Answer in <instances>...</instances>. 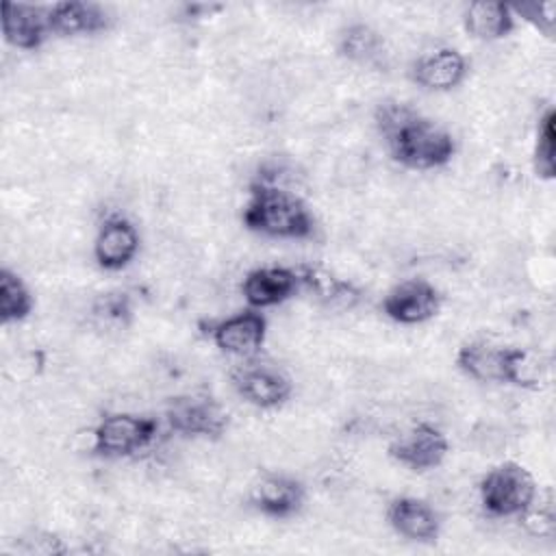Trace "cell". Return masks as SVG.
I'll use <instances>...</instances> for the list:
<instances>
[{
    "instance_id": "cell-1",
    "label": "cell",
    "mask_w": 556,
    "mask_h": 556,
    "mask_svg": "<svg viewBox=\"0 0 556 556\" xmlns=\"http://www.w3.org/2000/svg\"><path fill=\"white\" fill-rule=\"evenodd\" d=\"M376 124L397 163L410 169H437L452 161L454 137L406 104L387 102L376 113Z\"/></svg>"
},
{
    "instance_id": "cell-2",
    "label": "cell",
    "mask_w": 556,
    "mask_h": 556,
    "mask_svg": "<svg viewBox=\"0 0 556 556\" xmlns=\"http://www.w3.org/2000/svg\"><path fill=\"white\" fill-rule=\"evenodd\" d=\"M241 217L248 230L276 239H308L315 230V219L295 191L265 178L250 185Z\"/></svg>"
},
{
    "instance_id": "cell-3",
    "label": "cell",
    "mask_w": 556,
    "mask_h": 556,
    "mask_svg": "<svg viewBox=\"0 0 556 556\" xmlns=\"http://www.w3.org/2000/svg\"><path fill=\"white\" fill-rule=\"evenodd\" d=\"M534 500L536 482L532 473L515 460L495 465L480 480V504L491 517H519Z\"/></svg>"
},
{
    "instance_id": "cell-4",
    "label": "cell",
    "mask_w": 556,
    "mask_h": 556,
    "mask_svg": "<svg viewBox=\"0 0 556 556\" xmlns=\"http://www.w3.org/2000/svg\"><path fill=\"white\" fill-rule=\"evenodd\" d=\"M159 432L152 417L132 413H111L93 430V452L106 458H126L146 450Z\"/></svg>"
},
{
    "instance_id": "cell-5",
    "label": "cell",
    "mask_w": 556,
    "mask_h": 556,
    "mask_svg": "<svg viewBox=\"0 0 556 556\" xmlns=\"http://www.w3.org/2000/svg\"><path fill=\"white\" fill-rule=\"evenodd\" d=\"M169 428L182 437L219 439L228 428V413L206 393H187L169 402L165 410Z\"/></svg>"
},
{
    "instance_id": "cell-6",
    "label": "cell",
    "mask_w": 556,
    "mask_h": 556,
    "mask_svg": "<svg viewBox=\"0 0 556 556\" xmlns=\"http://www.w3.org/2000/svg\"><path fill=\"white\" fill-rule=\"evenodd\" d=\"M235 391L250 404L258 408H276L282 406L293 391L291 380L278 369L267 363L245 358L232 374H230Z\"/></svg>"
},
{
    "instance_id": "cell-7",
    "label": "cell",
    "mask_w": 556,
    "mask_h": 556,
    "mask_svg": "<svg viewBox=\"0 0 556 556\" xmlns=\"http://www.w3.org/2000/svg\"><path fill=\"white\" fill-rule=\"evenodd\" d=\"M441 308L439 289L424 280L410 278L395 285L382 300V313L395 324L415 326L432 319Z\"/></svg>"
},
{
    "instance_id": "cell-8",
    "label": "cell",
    "mask_w": 556,
    "mask_h": 556,
    "mask_svg": "<svg viewBox=\"0 0 556 556\" xmlns=\"http://www.w3.org/2000/svg\"><path fill=\"white\" fill-rule=\"evenodd\" d=\"M445 434L432 424H415L389 445V456L413 471H428L443 463L447 454Z\"/></svg>"
},
{
    "instance_id": "cell-9",
    "label": "cell",
    "mask_w": 556,
    "mask_h": 556,
    "mask_svg": "<svg viewBox=\"0 0 556 556\" xmlns=\"http://www.w3.org/2000/svg\"><path fill=\"white\" fill-rule=\"evenodd\" d=\"M213 343L232 356L252 358L265 343L267 319L256 308H245L208 328Z\"/></svg>"
},
{
    "instance_id": "cell-10",
    "label": "cell",
    "mask_w": 556,
    "mask_h": 556,
    "mask_svg": "<svg viewBox=\"0 0 556 556\" xmlns=\"http://www.w3.org/2000/svg\"><path fill=\"white\" fill-rule=\"evenodd\" d=\"M302 287L300 271L282 265L256 267L245 274L241 293L250 308H269L287 302Z\"/></svg>"
},
{
    "instance_id": "cell-11",
    "label": "cell",
    "mask_w": 556,
    "mask_h": 556,
    "mask_svg": "<svg viewBox=\"0 0 556 556\" xmlns=\"http://www.w3.org/2000/svg\"><path fill=\"white\" fill-rule=\"evenodd\" d=\"M0 26L4 41L15 50H37L52 35L48 9L26 2H4Z\"/></svg>"
},
{
    "instance_id": "cell-12",
    "label": "cell",
    "mask_w": 556,
    "mask_h": 556,
    "mask_svg": "<svg viewBox=\"0 0 556 556\" xmlns=\"http://www.w3.org/2000/svg\"><path fill=\"white\" fill-rule=\"evenodd\" d=\"M139 252V232L122 215L106 217L93 239V258L102 269H124Z\"/></svg>"
},
{
    "instance_id": "cell-13",
    "label": "cell",
    "mask_w": 556,
    "mask_h": 556,
    "mask_svg": "<svg viewBox=\"0 0 556 556\" xmlns=\"http://www.w3.org/2000/svg\"><path fill=\"white\" fill-rule=\"evenodd\" d=\"M389 526L404 539L417 543H432L441 532L439 513L419 497H397L387 510Z\"/></svg>"
},
{
    "instance_id": "cell-14",
    "label": "cell",
    "mask_w": 556,
    "mask_h": 556,
    "mask_svg": "<svg viewBox=\"0 0 556 556\" xmlns=\"http://www.w3.org/2000/svg\"><path fill=\"white\" fill-rule=\"evenodd\" d=\"M467 76V61L454 48H437L419 56L410 70V78L428 91H452Z\"/></svg>"
},
{
    "instance_id": "cell-15",
    "label": "cell",
    "mask_w": 556,
    "mask_h": 556,
    "mask_svg": "<svg viewBox=\"0 0 556 556\" xmlns=\"http://www.w3.org/2000/svg\"><path fill=\"white\" fill-rule=\"evenodd\" d=\"M48 20H50V30L65 37L93 35L111 26V15L102 4L83 2V0H65V2L52 4L48 9Z\"/></svg>"
},
{
    "instance_id": "cell-16",
    "label": "cell",
    "mask_w": 556,
    "mask_h": 556,
    "mask_svg": "<svg viewBox=\"0 0 556 556\" xmlns=\"http://www.w3.org/2000/svg\"><path fill=\"white\" fill-rule=\"evenodd\" d=\"M252 504L256 510H261L267 517L287 519L302 508L304 486L300 480H295L291 476L271 473V476H265L256 484Z\"/></svg>"
},
{
    "instance_id": "cell-17",
    "label": "cell",
    "mask_w": 556,
    "mask_h": 556,
    "mask_svg": "<svg viewBox=\"0 0 556 556\" xmlns=\"http://www.w3.org/2000/svg\"><path fill=\"white\" fill-rule=\"evenodd\" d=\"M506 348L489 341H469L456 354L458 369L480 382H504L506 374Z\"/></svg>"
},
{
    "instance_id": "cell-18",
    "label": "cell",
    "mask_w": 556,
    "mask_h": 556,
    "mask_svg": "<svg viewBox=\"0 0 556 556\" xmlns=\"http://www.w3.org/2000/svg\"><path fill=\"white\" fill-rule=\"evenodd\" d=\"M465 28L471 37L482 41L504 39L515 28V13L513 7L504 2L478 0L465 9Z\"/></svg>"
},
{
    "instance_id": "cell-19",
    "label": "cell",
    "mask_w": 556,
    "mask_h": 556,
    "mask_svg": "<svg viewBox=\"0 0 556 556\" xmlns=\"http://www.w3.org/2000/svg\"><path fill=\"white\" fill-rule=\"evenodd\" d=\"M339 54L356 65L365 67H380L387 59V48L382 35L363 22H354L345 26L337 41Z\"/></svg>"
},
{
    "instance_id": "cell-20",
    "label": "cell",
    "mask_w": 556,
    "mask_h": 556,
    "mask_svg": "<svg viewBox=\"0 0 556 556\" xmlns=\"http://www.w3.org/2000/svg\"><path fill=\"white\" fill-rule=\"evenodd\" d=\"M300 280L304 287L313 289L317 293V298L328 306L352 308L361 298V291L350 280H339L317 267H302Z\"/></svg>"
},
{
    "instance_id": "cell-21",
    "label": "cell",
    "mask_w": 556,
    "mask_h": 556,
    "mask_svg": "<svg viewBox=\"0 0 556 556\" xmlns=\"http://www.w3.org/2000/svg\"><path fill=\"white\" fill-rule=\"evenodd\" d=\"M35 300L26 282L9 267L0 269V321L17 324L33 313Z\"/></svg>"
},
{
    "instance_id": "cell-22",
    "label": "cell",
    "mask_w": 556,
    "mask_h": 556,
    "mask_svg": "<svg viewBox=\"0 0 556 556\" xmlns=\"http://www.w3.org/2000/svg\"><path fill=\"white\" fill-rule=\"evenodd\" d=\"M545 361L539 352L526 348H506V374L504 382H510L521 389H539L545 376Z\"/></svg>"
},
{
    "instance_id": "cell-23",
    "label": "cell",
    "mask_w": 556,
    "mask_h": 556,
    "mask_svg": "<svg viewBox=\"0 0 556 556\" xmlns=\"http://www.w3.org/2000/svg\"><path fill=\"white\" fill-rule=\"evenodd\" d=\"M554 111L549 109L541 122H539V128H536V141H534V154H532V161H534V172L539 178L543 180H552L554 174H556V132H554Z\"/></svg>"
},
{
    "instance_id": "cell-24",
    "label": "cell",
    "mask_w": 556,
    "mask_h": 556,
    "mask_svg": "<svg viewBox=\"0 0 556 556\" xmlns=\"http://www.w3.org/2000/svg\"><path fill=\"white\" fill-rule=\"evenodd\" d=\"M554 510L549 504L545 506H539L534 508V504L523 510L519 515V521L523 523V528L532 534V536H552L554 534V528H556V521H554Z\"/></svg>"
},
{
    "instance_id": "cell-25",
    "label": "cell",
    "mask_w": 556,
    "mask_h": 556,
    "mask_svg": "<svg viewBox=\"0 0 556 556\" xmlns=\"http://www.w3.org/2000/svg\"><path fill=\"white\" fill-rule=\"evenodd\" d=\"M554 11H556L554 2H532V4H521L513 9V13H521L523 20L534 24L545 35H552L554 30V20H556Z\"/></svg>"
},
{
    "instance_id": "cell-26",
    "label": "cell",
    "mask_w": 556,
    "mask_h": 556,
    "mask_svg": "<svg viewBox=\"0 0 556 556\" xmlns=\"http://www.w3.org/2000/svg\"><path fill=\"white\" fill-rule=\"evenodd\" d=\"M96 315L102 317L104 321H115V324H124L130 317V306L128 300L124 298V293H109L104 295L98 304H96Z\"/></svg>"
}]
</instances>
